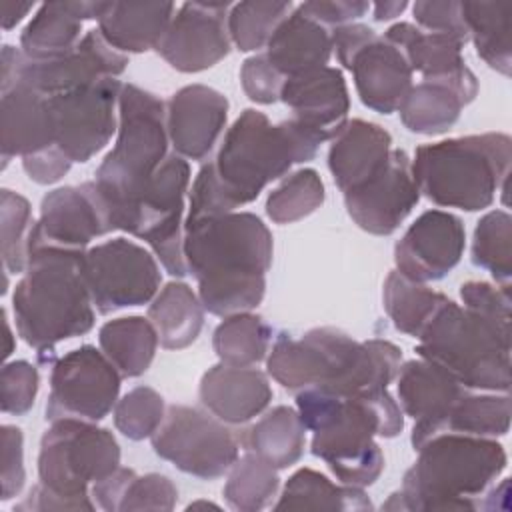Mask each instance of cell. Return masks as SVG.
<instances>
[{
  "label": "cell",
  "mask_w": 512,
  "mask_h": 512,
  "mask_svg": "<svg viewBox=\"0 0 512 512\" xmlns=\"http://www.w3.org/2000/svg\"><path fill=\"white\" fill-rule=\"evenodd\" d=\"M272 234L252 212H228L184 222V260L198 298L214 316L256 308L272 266Z\"/></svg>",
  "instance_id": "6da1fadb"
},
{
  "label": "cell",
  "mask_w": 512,
  "mask_h": 512,
  "mask_svg": "<svg viewBox=\"0 0 512 512\" xmlns=\"http://www.w3.org/2000/svg\"><path fill=\"white\" fill-rule=\"evenodd\" d=\"M296 410L312 432L310 452L342 484L356 488L374 484L384 470V454L374 438H394L404 428L402 408L390 390L338 396L326 388H306L296 392Z\"/></svg>",
  "instance_id": "7a4b0ae2"
},
{
  "label": "cell",
  "mask_w": 512,
  "mask_h": 512,
  "mask_svg": "<svg viewBox=\"0 0 512 512\" xmlns=\"http://www.w3.org/2000/svg\"><path fill=\"white\" fill-rule=\"evenodd\" d=\"M402 350L388 340L358 342L332 328H312L300 338L288 332L276 336L268 350V374L290 392L326 388L338 396H366L396 380Z\"/></svg>",
  "instance_id": "3957f363"
},
{
  "label": "cell",
  "mask_w": 512,
  "mask_h": 512,
  "mask_svg": "<svg viewBox=\"0 0 512 512\" xmlns=\"http://www.w3.org/2000/svg\"><path fill=\"white\" fill-rule=\"evenodd\" d=\"M406 470L400 492L382 510L460 512L478 510L480 496L506 468V452L496 438L442 432L426 440Z\"/></svg>",
  "instance_id": "277c9868"
},
{
  "label": "cell",
  "mask_w": 512,
  "mask_h": 512,
  "mask_svg": "<svg viewBox=\"0 0 512 512\" xmlns=\"http://www.w3.org/2000/svg\"><path fill=\"white\" fill-rule=\"evenodd\" d=\"M84 252L40 248L12 294L14 324L20 338L38 352H52L62 340L82 336L94 326V304L82 276Z\"/></svg>",
  "instance_id": "5b68a950"
},
{
  "label": "cell",
  "mask_w": 512,
  "mask_h": 512,
  "mask_svg": "<svg viewBox=\"0 0 512 512\" xmlns=\"http://www.w3.org/2000/svg\"><path fill=\"white\" fill-rule=\"evenodd\" d=\"M322 140L294 118L272 124L264 112L246 108L228 128L216 160V178L234 210L260 196L294 164L316 156Z\"/></svg>",
  "instance_id": "8992f818"
},
{
  "label": "cell",
  "mask_w": 512,
  "mask_h": 512,
  "mask_svg": "<svg viewBox=\"0 0 512 512\" xmlns=\"http://www.w3.org/2000/svg\"><path fill=\"white\" fill-rule=\"evenodd\" d=\"M510 160V136L484 132L418 146L412 174L420 194L434 204L476 212L506 190Z\"/></svg>",
  "instance_id": "52a82bcc"
},
{
  "label": "cell",
  "mask_w": 512,
  "mask_h": 512,
  "mask_svg": "<svg viewBox=\"0 0 512 512\" xmlns=\"http://www.w3.org/2000/svg\"><path fill=\"white\" fill-rule=\"evenodd\" d=\"M420 358L450 372L466 390H510V320L446 300L418 336Z\"/></svg>",
  "instance_id": "ba28073f"
},
{
  "label": "cell",
  "mask_w": 512,
  "mask_h": 512,
  "mask_svg": "<svg viewBox=\"0 0 512 512\" xmlns=\"http://www.w3.org/2000/svg\"><path fill=\"white\" fill-rule=\"evenodd\" d=\"M166 104L136 84H122L118 136L96 170V186L114 232L116 214L130 204L168 158Z\"/></svg>",
  "instance_id": "9c48e42d"
},
{
  "label": "cell",
  "mask_w": 512,
  "mask_h": 512,
  "mask_svg": "<svg viewBox=\"0 0 512 512\" xmlns=\"http://www.w3.org/2000/svg\"><path fill=\"white\" fill-rule=\"evenodd\" d=\"M120 468V446L108 428L78 418H60L40 438L38 478L72 510H94L92 484Z\"/></svg>",
  "instance_id": "30bf717a"
},
{
  "label": "cell",
  "mask_w": 512,
  "mask_h": 512,
  "mask_svg": "<svg viewBox=\"0 0 512 512\" xmlns=\"http://www.w3.org/2000/svg\"><path fill=\"white\" fill-rule=\"evenodd\" d=\"M190 182V166L170 154L146 188L114 218V230H124L150 244L170 276L188 274L184 260V196Z\"/></svg>",
  "instance_id": "8fae6325"
},
{
  "label": "cell",
  "mask_w": 512,
  "mask_h": 512,
  "mask_svg": "<svg viewBox=\"0 0 512 512\" xmlns=\"http://www.w3.org/2000/svg\"><path fill=\"white\" fill-rule=\"evenodd\" d=\"M126 64L128 56L114 50L96 28L86 32L70 52L48 60L26 58L22 50L4 44L0 90L10 88L14 82H24L44 96H56L100 80L118 78Z\"/></svg>",
  "instance_id": "7c38bea8"
},
{
  "label": "cell",
  "mask_w": 512,
  "mask_h": 512,
  "mask_svg": "<svg viewBox=\"0 0 512 512\" xmlns=\"http://www.w3.org/2000/svg\"><path fill=\"white\" fill-rule=\"evenodd\" d=\"M156 456L172 462L180 472L216 480L232 468L240 454V436L226 422L208 412L172 404L166 408L164 420L152 434Z\"/></svg>",
  "instance_id": "4fadbf2b"
},
{
  "label": "cell",
  "mask_w": 512,
  "mask_h": 512,
  "mask_svg": "<svg viewBox=\"0 0 512 512\" xmlns=\"http://www.w3.org/2000/svg\"><path fill=\"white\" fill-rule=\"evenodd\" d=\"M82 276L100 314L148 304L160 286V268L140 244L114 238L88 248Z\"/></svg>",
  "instance_id": "5bb4252c"
},
{
  "label": "cell",
  "mask_w": 512,
  "mask_h": 512,
  "mask_svg": "<svg viewBox=\"0 0 512 512\" xmlns=\"http://www.w3.org/2000/svg\"><path fill=\"white\" fill-rule=\"evenodd\" d=\"M120 380V372L96 346L70 350L52 366L46 420H102L118 402Z\"/></svg>",
  "instance_id": "9a60e30c"
},
{
  "label": "cell",
  "mask_w": 512,
  "mask_h": 512,
  "mask_svg": "<svg viewBox=\"0 0 512 512\" xmlns=\"http://www.w3.org/2000/svg\"><path fill=\"white\" fill-rule=\"evenodd\" d=\"M122 84L100 80L64 94L48 96L54 120V144L70 162H88L118 130L116 106Z\"/></svg>",
  "instance_id": "2e32d148"
},
{
  "label": "cell",
  "mask_w": 512,
  "mask_h": 512,
  "mask_svg": "<svg viewBox=\"0 0 512 512\" xmlns=\"http://www.w3.org/2000/svg\"><path fill=\"white\" fill-rule=\"evenodd\" d=\"M112 232L106 206L94 180L48 192L40 204V218L28 236V252L56 248L86 252L90 242Z\"/></svg>",
  "instance_id": "e0dca14e"
},
{
  "label": "cell",
  "mask_w": 512,
  "mask_h": 512,
  "mask_svg": "<svg viewBox=\"0 0 512 512\" xmlns=\"http://www.w3.org/2000/svg\"><path fill=\"white\" fill-rule=\"evenodd\" d=\"M348 216L368 234L388 236L400 228L420 200L412 160L392 148L388 162L360 186L342 192Z\"/></svg>",
  "instance_id": "ac0fdd59"
},
{
  "label": "cell",
  "mask_w": 512,
  "mask_h": 512,
  "mask_svg": "<svg viewBox=\"0 0 512 512\" xmlns=\"http://www.w3.org/2000/svg\"><path fill=\"white\" fill-rule=\"evenodd\" d=\"M228 2L182 4L156 52L178 72L194 74L212 68L230 52Z\"/></svg>",
  "instance_id": "d6986e66"
},
{
  "label": "cell",
  "mask_w": 512,
  "mask_h": 512,
  "mask_svg": "<svg viewBox=\"0 0 512 512\" xmlns=\"http://www.w3.org/2000/svg\"><path fill=\"white\" fill-rule=\"evenodd\" d=\"M466 230L444 210L422 212L394 246L396 272L414 282H436L456 268L464 254Z\"/></svg>",
  "instance_id": "ffe728a7"
},
{
  "label": "cell",
  "mask_w": 512,
  "mask_h": 512,
  "mask_svg": "<svg viewBox=\"0 0 512 512\" xmlns=\"http://www.w3.org/2000/svg\"><path fill=\"white\" fill-rule=\"evenodd\" d=\"M228 120V100L204 84L180 88L166 102L168 140L176 154L202 162L214 150Z\"/></svg>",
  "instance_id": "44dd1931"
},
{
  "label": "cell",
  "mask_w": 512,
  "mask_h": 512,
  "mask_svg": "<svg viewBox=\"0 0 512 512\" xmlns=\"http://www.w3.org/2000/svg\"><path fill=\"white\" fill-rule=\"evenodd\" d=\"M396 380L400 408L414 420L410 442L418 450L440 432L444 416L466 388L450 372L424 358L400 364Z\"/></svg>",
  "instance_id": "7402d4cb"
},
{
  "label": "cell",
  "mask_w": 512,
  "mask_h": 512,
  "mask_svg": "<svg viewBox=\"0 0 512 512\" xmlns=\"http://www.w3.org/2000/svg\"><path fill=\"white\" fill-rule=\"evenodd\" d=\"M342 66L352 72L360 102L378 114L396 112L412 88L408 60L376 32Z\"/></svg>",
  "instance_id": "603a6c76"
},
{
  "label": "cell",
  "mask_w": 512,
  "mask_h": 512,
  "mask_svg": "<svg viewBox=\"0 0 512 512\" xmlns=\"http://www.w3.org/2000/svg\"><path fill=\"white\" fill-rule=\"evenodd\" d=\"M280 100L292 110V118L322 142L332 140L348 122L350 96L346 80L332 66L288 78Z\"/></svg>",
  "instance_id": "cb8c5ba5"
},
{
  "label": "cell",
  "mask_w": 512,
  "mask_h": 512,
  "mask_svg": "<svg viewBox=\"0 0 512 512\" xmlns=\"http://www.w3.org/2000/svg\"><path fill=\"white\" fill-rule=\"evenodd\" d=\"M384 38L400 48L412 72H420L424 80L450 82L470 98H476L478 80L462 58L466 42L458 36L428 32L410 22H396L384 32Z\"/></svg>",
  "instance_id": "d4e9b609"
},
{
  "label": "cell",
  "mask_w": 512,
  "mask_h": 512,
  "mask_svg": "<svg viewBox=\"0 0 512 512\" xmlns=\"http://www.w3.org/2000/svg\"><path fill=\"white\" fill-rule=\"evenodd\" d=\"M198 396L208 412L222 422L246 424L268 408L272 388L264 372L220 362L204 372Z\"/></svg>",
  "instance_id": "484cf974"
},
{
  "label": "cell",
  "mask_w": 512,
  "mask_h": 512,
  "mask_svg": "<svg viewBox=\"0 0 512 512\" xmlns=\"http://www.w3.org/2000/svg\"><path fill=\"white\" fill-rule=\"evenodd\" d=\"M54 146V120L48 96L24 82L2 90L0 148L4 166L12 156H28Z\"/></svg>",
  "instance_id": "4316f807"
},
{
  "label": "cell",
  "mask_w": 512,
  "mask_h": 512,
  "mask_svg": "<svg viewBox=\"0 0 512 512\" xmlns=\"http://www.w3.org/2000/svg\"><path fill=\"white\" fill-rule=\"evenodd\" d=\"M392 152V136L378 124L354 118L332 138L328 168L336 186L348 192L384 168Z\"/></svg>",
  "instance_id": "83f0119b"
},
{
  "label": "cell",
  "mask_w": 512,
  "mask_h": 512,
  "mask_svg": "<svg viewBox=\"0 0 512 512\" xmlns=\"http://www.w3.org/2000/svg\"><path fill=\"white\" fill-rule=\"evenodd\" d=\"M174 14L172 2H102L98 30L114 50L140 54L158 48Z\"/></svg>",
  "instance_id": "f1b7e54d"
},
{
  "label": "cell",
  "mask_w": 512,
  "mask_h": 512,
  "mask_svg": "<svg viewBox=\"0 0 512 512\" xmlns=\"http://www.w3.org/2000/svg\"><path fill=\"white\" fill-rule=\"evenodd\" d=\"M266 58L288 80L328 66L332 38L326 26L294 8L266 44Z\"/></svg>",
  "instance_id": "f546056e"
},
{
  "label": "cell",
  "mask_w": 512,
  "mask_h": 512,
  "mask_svg": "<svg viewBox=\"0 0 512 512\" xmlns=\"http://www.w3.org/2000/svg\"><path fill=\"white\" fill-rule=\"evenodd\" d=\"M102 2H46L20 34L26 58L48 60L70 52L82 38L84 20H98Z\"/></svg>",
  "instance_id": "4dcf8cb0"
},
{
  "label": "cell",
  "mask_w": 512,
  "mask_h": 512,
  "mask_svg": "<svg viewBox=\"0 0 512 512\" xmlns=\"http://www.w3.org/2000/svg\"><path fill=\"white\" fill-rule=\"evenodd\" d=\"M96 506L106 512L172 510L178 498L174 482L158 472L138 476L132 468H118L104 480L92 484Z\"/></svg>",
  "instance_id": "1f68e13d"
},
{
  "label": "cell",
  "mask_w": 512,
  "mask_h": 512,
  "mask_svg": "<svg viewBox=\"0 0 512 512\" xmlns=\"http://www.w3.org/2000/svg\"><path fill=\"white\" fill-rule=\"evenodd\" d=\"M470 98L464 90L442 80H422L408 90L398 112L402 124L424 136H436L452 128Z\"/></svg>",
  "instance_id": "d6a6232c"
},
{
  "label": "cell",
  "mask_w": 512,
  "mask_h": 512,
  "mask_svg": "<svg viewBox=\"0 0 512 512\" xmlns=\"http://www.w3.org/2000/svg\"><path fill=\"white\" fill-rule=\"evenodd\" d=\"M148 320L156 328L162 348L182 350L198 338L204 324V306L188 284L168 282L152 298Z\"/></svg>",
  "instance_id": "836d02e7"
},
{
  "label": "cell",
  "mask_w": 512,
  "mask_h": 512,
  "mask_svg": "<svg viewBox=\"0 0 512 512\" xmlns=\"http://www.w3.org/2000/svg\"><path fill=\"white\" fill-rule=\"evenodd\" d=\"M240 444L276 470H284L302 458L306 426L300 420L298 410L276 406L240 436Z\"/></svg>",
  "instance_id": "e575fe53"
},
{
  "label": "cell",
  "mask_w": 512,
  "mask_h": 512,
  "mask_svg": "<svg viewBox=\"0 0 512 512\" xmlns=\"http://www.w3.org/2000/svg\"><path fill=\"white\" fill-rule=\"evenodd\" d=\"M468 40L496 72H512V2H462Z\"/></svg>",
  "instance_id": "d590c367"
},
{
  "label": "cell",
  "mask_w": 512,
  "mask_h": 512,
  "mask_svg": "<svg viewBox=\"0 0 512 512\" xmlns=\"http://www.w3.org/2000/svg\"><path fill=\"white\" fill-rule=\"evenodd\" d=\"M274 510L362 512L372 510V502L362 488L334 484L312 468H300L288 478Z\"/></svg>",
  "instance_id": "8d00e7d4"
},
{
  "label": "cell",
  "mask_w": 512,
  "mask_h": 512,
  "mask_svg": "<svg viewBox=\"0 0 512 512\" xmlns=\"http://www.w3.org/2000/svg\"><path fill=\"white\" fill-rule=\"evenodd\" d=\"M100 350L122 378L142 376L158 348V334L144 316H124L106 322L98 332Z\"/></svg>",
  "instance_id": "74e56055"
},
{
  "label": "cell",
  "mask_w": 512,
  "mask_h": 512,
  "mask_svg": "<svg viewBox=\"0 0 512 512\" xmlns=\"http://www.w3.org/2000/svg\"><path fill=\"white\" fill-rule=\"evenodd\" d=\"M446 300V294L436 292L420 282L408 280L396 270H392L384 280V310L394 328L406 336L418 338Z\"/></svg>",
  "instance_id": "f35d334b"
},
{
  "label": "cell",
  "mask_w": 512,
  "mask_h": 512,
  "mask_svg": "<svg viewBox=\"0 0 512 512\" xmlns=\"http://www.w3.org/2000/svg\"><path fill=\"white\" fill-rule=\"evenodd\" d=\"M272 342V328L264 318L240 312L226 316L214 330L212 346L220 362L230 366H254L264 360Z\"/></svg>",
  "instance_id": "ab89813d"
},
{
  "label": "cell",
  "mask_w": 512,
  "mask_h": 512,
  "mask_svg": "<svg viewBox=\"0 0 512 512\" xmlns=\"http://www.w3.org/2000/svg\"><path fill=\"white\" fill-rule=\"evenodd\" d=\"M510 428V396L508 394H468L464 392L448 410L440 424V432H456L480 438L504 436Z\"/></svg>",
  "instance_id": "60d3db41"
},
{
  "label": "cell",
  "mask_w": 512,
  "mask_h": 512,
  "mask_svg": "<svg viewBox=\"0 0 512 512\" xmlns=\"http://www.w3.org/2000/svg\"><path fill=\"white\" fill-rule=\"evenodd\" d=\"M278 486V470L254 452L246 450V454L242 458L238 456V460L228 470L224 500L234 510L258 512L272 502Z\"/></svg>",
  "instance_id": "b9f144b4"
},
{
  "label": "cell",
  "mask_w": 512,
  "mask_h": 512,
  "mask_svg": "<svg viewBox=\"0 0 512 512\" xmlns=\"http://www.w3.org/2000/svg\"><path fill=\"white\" fill-rule=\"evenodd\" d=\"M472 262L488 270L498 286L510 288L512 218L506 210H492L478 220L472 238Z\"/></svg>",
  "instance_id": "7bdbcfd3"
},
{
  "label": "cell",
  "mask_w": 512,
  "mask_h": 512,
  "mask_svg": "<svg viewBox=\"0 0 512 512\" xmlns=\"http://www.w3.org/2000/svg\"><path fill=\"white\" fill-rule=\"evenodd\" d=\"M292 12L290 2L248 0L228 10V34L240 52H252L268 44L280 22Z\"/></svg>",
  "instance_id": "ee69618b"
},
{
  "label": "cell",
  "mask_w": 512,
  "mask_h": 512,
  "mask_svg": "<svg viewBox=\"0 0 512 512\" xmlns=\"http://www.w3.org/2000/svg\"><path fill=\"white\" fill-rule=\"evenodd\" d=\"M324 182L312 168H302L286 176L266 200V214L276 224L298 222L316 212L324 202Z\"/></svg>",
  "instance_id": "f6af8a7d"
},
{
  "label": "cell",
  "mask_w": 512,
  "mask_h": 512,
  "mask_svg": "<svg viewBox=\"0 0 512 512\" xmlns=\"http://www.w3.org/2000/svg\"><path fill=\"white\" fill-rule=\"evenodd\" d=\"M30 204L18 192L0 190V234L4 274H24L28 264Z\"/></svg>",
  "instance_id": "bcb514c9"
},
{
  "label": "cell",
  "mask_w": 512,
  "mask_h": 512,
  "mask_svg": "<svg viewBox=\"0 0 512 512\" xmlns=\"http://www.w3.org/2000/svg\"><path fill=\"white\" fill-rule=\"evenodd\" d=\"M166 414L164 398L150 386H136L114 406V426L128 440L152 438Z\"/></svg>",
  "instance_id": "7dc6e473"
},
{
  "label": "cell",
  "mask_w": 512,
  "mask_h": 512,
  "mask_svg": "<svg viewBox=\"0 0 512 512\" xmlns=\"http://www.w3.org/2000/svg\"><path fill=\"white\" fill-rule=\"evenodd\" d=\"M40 376L26 360L6 362L0 372V406L6 414H26L36 400Z\"/></svg>",
  "instance_id": "c3c4849f"
},
{
  "label": "cell",
  "mask_w": 512,
  "mask_h": 512,
  "mask_svg": "<svg viewBox=\"0 0 512 512\" xmlns=\"http://www.w3.org/2000/svg\"><path fill=\"white\" fill-rule=\"evenodd\" d=\"M244 94L256 104H274L280 100L286 78L270 64L266 54H256L244 60L240 68Z\"/></svg>",
  "instance_id": "681fc988"
},
{
  "label": "cell",
  "mask_w": 512,
  "mask_h": 512,
  "mask_svg": "<svg viewBox=\"0 0 512 512\" xmlns=\"http://www.w3.org/2000/svg\"><path fill=\"white\" fill-rule=\"evenodd\" d=\"M412 14H414V20L428 32L452 34L468 42V30L462 16V2H454V0L416 2L412 6Z\"/></svg>",
  "instance_id": "f907efd6"
},
{
  "label": "cell",
  "mask_w": 512,
  "mask_h": 512,
  "mask_svg": "<svg viewBox=\"0 0 512 512\" xmlns=\"http://www.w3.org/2000/svg\"><path fill=\"white\" fill-rule=\"evenodd\" d=\"M2 438V500H10L20 494L26 470H24V436L18 426L4 424L0 428Z\"/></svg>",
  "instance_id": "816d5d0a"
},
{
  "label": "cell",
  "mask_w": 512,
  "mask_h": 512,
  "mask_svg": "<svg viewBox=\"0 0 512 512\" xmlns=\"http://www.w3.org/2000/svg\"><path fill=\"white\" fill-rule=\"evenodd\" d=\"M460 298L464 306L474 312L510 320V288L494 286L482 280H470L460 286Z\"/></svg>",
  "instance_id": "f5cc1de1"
},
{
  "label": "cell",
  "mask_w": 512,
  "mask_h": 512,
  "mask_svg": "<svg viewBox=\"0 0 512 512\" xmlns=\"http://www.w3.org/2000/svg\"><path fill=\"white\" fill-rule=\"evenodd\" d=\"M298 8L312 20L320 22L322 26L338 28L344 24H352V20L364 16L370 10V4L362 0H336V2L314 0V2H304Z\"/></svg>",
  "instance_id": "db71d44e"
},
{
  "label": "cell",
  "mask_w": 512,
  "mask_h": 512,
  "mask_svg": "<svg viewBox=\"0 0 512 512\" xmlns=\"http://www.w3.org/2000/svg\"><path fill=\"white\" fill-rule=\"evenodd\" d=\"M70 166H72L70 158L56 144L22 158L24 172L36 184L58 182L70 170Z\"/></svg>",
  "instance_id": "11a10c76"
},
{
  "label": "cell",
  "mask_w": 512,
  "mask_h": 512,
  "mask_svg": "<svg viewBox=\"0 0 512 512\" xmlns=\"http://www.w3.org/2000/svg\"><path fill=\"white\" fill-rule=\"evenodd\" d=\"M508 496H510V478H504L498 486H492L484 492V502L480 508L486 510H508Z\"/></svg>",
  "instance_id": "9f6ffc18"
},
{
  "label": "cell",
  "mask_w": 512,
  "mask_h": 512,
  "mask_svg": "<svg viewBox=\"0 0 512 512\" xmlns=\"http://www.w3.org/2000/svg\"><path fill=\"white\" fill-rule=\"evenodd\" d=\"M34 4L30 2H2L0 10H2V28L4 30H12L30 10Z\"/></svg>",
  "instance_id": "6f0895ef"
},
{
  "label": "cell",
  "mask_w": 512,
  "mask_h": 512,
  "mask_svg": "<svg viewBox=\"0 0 512 512\" xmlns=\"http://www.w3.org/2000/svg\"><path fill=\"white\" fill-rule=\"evenodd\" d=\"M408 2L400 0V2H378L372 6L374 10V20L376 22H386V20H392L396 16H400L404 10H406Z\"/></svg>",
  "instance_id": "680465c9"
},
{
  "label": "cell",
  "mask_w": 512,
  "mask_h": 512,
  "mask_svg": "<svg viewBox=\"0 0 512 512\" xmlns=\"http://www.w3.org/2000/svg\"><path fill=\"white\" fill-rule=\"evenodd\" d=\"M2 316H4V328H6V348H4V356L8 358L10 354H12V350H14V344H12V330H10V322H8V318H6V310L2 312Z\"/></svg>",
  "instance_id": "91938a15"
},
{
  "label": "cell",
  "mask_w": 512,
  "mask_h": 512,
  "mask_svg": "<svg viewBox=\"0 0 512 512\" xmlns=\"http://www.w3.org/2000/svg\"><path fill=\"white\" fill-rule=\"evenodd\" d=\"M196 508H216V510H218V506H216V504H212V502H204V500H198V502L188 504V508H186V510H196Z\"/></svg>",
  "instance_id": "94428289"
}]
</instances>
